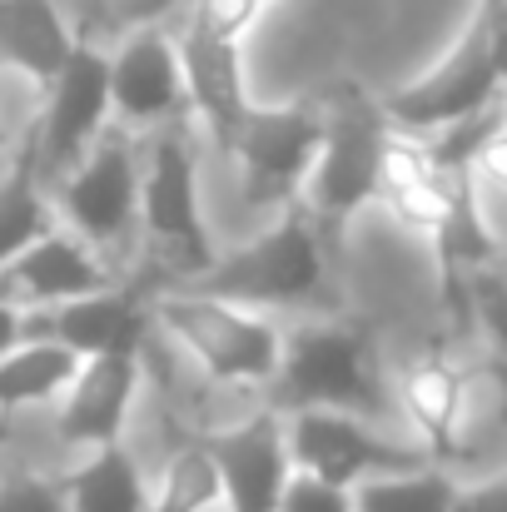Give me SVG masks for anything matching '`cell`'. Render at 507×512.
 Wrapping results in <instances>:
<instances>
[{
    "label": "cell",
    "mask_w": 507,
    "mask_h": 512,
    "mask_svg": "<svg viewBox=\"0 0 507 512\" xmlns=\"http://www.w3.org/2000/svg\"><path fill=\"white\" fill-rule=\"evenodd\" d=\"M214 503H219L214 463H209L204 443H189V448H179L165 463L160 493L145 503V512H209Z\"/></svg>",
    "instance_id": "obj_22"
},
{
    "label": "cell",
    "mask_w": 507,
    "mask_h": 512,
    "mask_svg": "<svg viewBox=\"0 0 507 512\" xmlns=\"http://www.w3.org/2000/svg\"><path fill=\"white\" fill-rule=\"evenodd\" d=\"M284 443H289V463L304 478L353 488L363 478L378 473H408V468H428L433 458L423 448L393 443L388 433H378V423L334 413V408H299L284 423Z\"/></svg>",
    "instance_id": "obj_6"
},
{
    "label": "cell",
    "mask_w": 507,
    "mask_h": 512,
    "mask_svg": "<svg viewBox=\"0 0 507 512\" xmlns=\"http://www.w3.org/2000/svg\"><path fill=\"white\" fill-rule=\"evenodd\" d=\"M55 229V209L40 194V165L35 150H20L10 170L0 174V264L15 259L25 244Z\"/></svg>",
    "instance_id": "obj_20"
},
{
    "label": "cell",
    "mask_w": 507,
    "mask_h": 512,
    "mask_svg": "<svg viewBox=\"0 0 507 512\" xmlns=\"http://www.w3.org/2000/svg\"><path fill=\"white\" fill-rule=\"evenodd\" d=\"M254 5H274V0H254Z\"/></svg>",
    "instance_id": "obj_29"
},
{
    "label": "cell",
    "mask_w": 507,
    "mask_h": 512,
    "mask_svg": "<svg viewBox=\"0 0 507 512\" xmlns=\"http://www.w3.org/2000/svg\"><path fill=\"white\" fill-rule=\"evenodd\" d=\"M184 110L189 100H184L174 35H165L155 20L135 25L125 45L110 55V115H120V125L155 130V125H174Z\"/></svg>",
    "instance_id": "obj_11"
},
{
    "label": "cell",
    "mask_w": 507,
    "mask_h": 512,
    "mask_svg": "<svg viewBox=\"0 0 507 512\" xmlns=\"http://www.w3.org/2000/svg\"><path fill=\"white\" fill-rule=\"evenodd\" d=\"M25 334L65 343L80 358H95V353H140L145 339H150V309L130 289L105 284L95 294H80V299H65V304H50V309L25 314Z\"/></svg>",
    "instance_id": "obj_13"
},
{
    "label": "cell",
    "mask_w": 507,
    "mask_h": 512,
    "mask_svg": "<svg viewBox=\"0 0 507 512\" xmlns=\"http://www.w3.org/2000/svg\"><path fill=\"white\" fill-rule=\"evenodd\" d=\"M20 334H25V314H15V309H5V304H0V353L20 339Z\"/></svg>",
    "instance_id": "obj_28"
},
{
    "label": "cell",
    "mask_w": 507,
    "mask_h": 512,
    "mask_svg": "<svg viewBox=\"0 0 507 512\" xmlns=\"http://www.w3.org/2000/svg\"><path fill=\"white\" fill-rule=\"evenodd\" d=\"M45 125L35 145V165L65 174L80 165V155L95 145V135L110 125V55L90 40H75L55 80L45 85Z\"/></svg>",
    "instance_id": "obj_9"
},
{
    "label": "cell",
    "mask_w": 507,
    "mask_h": 512,
    "mask_svg": "<svg viewBox=\"0 0 507 512\" xmlns=\"http://www.w3.org/2000/svg\"><path fill=\"white\" fill-rule=\"evenodd\" d=\"M75 35L55 0H0V65L50 85L65 65Z\"/></svg>",
    "instance_id": "obj_17"
},
{
    "label": "cell",
    "mask_w": 507,
    "mask_h": 512,
    "mask_svg": "<svg viewBox=\"0 0 507 512\" xmlns=\"http://www.w3.org/2000/svg\"><path fill=\"white\" fill-rule=\"evenodd\" d=\"M150 324H160L214 383H269L284 353V334L269 314L199 289L160 294L150 304Z\"/></svg>",
    "instance_id": "obj_3"
},
{
    "label": "cell",
    "mask_w": 507,
    "mask_h": 512,
    "mask_svg": "<svg viewBox=\"0 0 507 512\" xmlns=\"http://www.w3.org/2000/svg\"><path fill=\"white\" fill-rule=\"evenodd\" d=\"M140 224L155 244H165L174 264L199 279L214 259L204 214H199V170H194V150L184 145V135L165 125V135H155L145 165H140Z\"/></svg>",
    "instance_id": "obj_8"
},
{
    "label": "cell",
    "mask_w": 507,
    "mask_h": 512,
    "mask_svg": "<svg viewBox=\"0 0 507 512\" xmlns=\"http://www.w3.org/2000/svg\"><path fill=\"white\" fill-rule=\"evenodd\" d=\"M60 488L70 512H145L150 503L145 473L120 443L90 448V458L70 478H60Z\"/></svg>",
    "instance_id": "obj_18"
},
{
    "label": "cell",
    "mask_w": 507,
    "mask_h": 512,
    "mask_svg": "<svg viewBox=\"0 0 507 512\" xmlns=\"http://www.w3.org/2000/svg\"><path fill=\"white\" fill-rule=\"evenodd\" d=\"M279 512H353V498L348 488H334V483H319V478H304L294 473L284 498H279Z\"/></svg>",
    "instance_id": "obj_24"
},
{
    "label": "cell",
    "mask_w": 507,
    "mask_h": 512,
    "mask_svg": "<svg viewBox=\"0 0 507 512\" xmlns=\"http://www.w3.org/2000/svg\"><path fill=\"white\" fill-rule=\"evenodd\" d=\"M319 115H324V140L304 179V204L329 234L378 199V155L388 120L378 100H368L358 85L334 90V100L319 105Z\"/></svg>",
    "instance_id": "obj_4"
},
{
    "label": "cell",
    "mask_w": 507,
    "mask_h": 512,
    "mask_svg": "<svg viewBox=\"0 0 507 512\" xmlns=\"http://www.w3.org/2000/svg\"><path fill=\"white\" fill-rule=\"evenodd\" d=\"M204 453L219 478V503H229V512H279V498L294 478L289 443H284V413L264 408L244 418L239 428L204 438Z\"/></svg>",
    "instance_id": "obj_10"
},
{
    "label": "cell",
    "mask_w": 507,
    "mask_h": 512,
    "mask_svg": "<svg viewBox=\"0 0 507 512\" xmlns=\"http://www.w3.org/2000/svg\"><path fill=\"white\" fill-rule=\"evenodd\" d=\"M174 5H184V0H130V5H125V20H130V25H150V20H160L165 10H174Z\"/></svg>",
    "instance_id": "obj_27"
},
{
    "label": "cell",
    "mask_w": 507,
    "mask_h": 512,
    "mask_svg": "<svg viewBox=\"0 0 507 512\" xmlns=\"http://www.w3.org/2000/svg\"><path fill=\"white\" fill-rule=\"evenodd\" d=\"M179 75H184V100L209 130V140L229 155L239 125L249 120V90H244V50L239 40H219L199 25H189L179 40Z\"/></svg>",
    "instance_id": "obj_14"
},
{
    "label": "cell",
    "mask_w": 507,
    "mask_h": 512,
    "mask_svg": "<svg viewBox=\"0 0 507 512\" xmlns=\"http://www.w3.org/2000/svg\"><path fill=\"white\" fill-rule=\"evenodd\" d=\"M75 368H80V353H70L65 343L20 334L0 353V408H30V403L60 398Z\"/></svg>",
    "instance_id": "obj_19"
},
{
    "label": "cell",
    "mask_w": 507,
    "mask_h": 512,
    "mask_svg": "<svg viewBox=\"0 0 507 512\" xmlns=\"http://www.w3.org/2000/svg\"><path fill=\"white\" fill-rule=\"evenodd\" d=\"M274 413L334 408L368 423H383L393 408V388L378 368V348L358 324H304L284 334L279 368L269 378Z\"/></svg>",
    "instance_id": "obj_2"
},
{
    "label": "cell",
    "mask_w": 507,
    "mask_h": 512,
    "mask_svg": "<svg viewBox=\"0 0 507 512\" xmlns=\"http://www.w3.org/2000/svg\"><path fill=\"white\" fill-rule=\"evenodd\" d=\"M453 478L428 463V468H408V473H378L348 488L353 512H448L453 503Z\"/></svg>",
    "instance_id": "obj_21"
},
{
    "label": "cell",
    "mask_w": 507,
    "mask_h": 512,
    "mask_svg": "<svg viewBox=\"0 0 507 512\" xmlns=\"http://www.w3.org/2000/svg\"><path fill=\"white\" fill-rule=\"evenodd\" d=\"M189 289L244 304V309H299L329 294V249L324 224L309 214L304 199L284 204L279 224L254 234L249 244L214 254Z\"/></svg>",
    "instance_id": "obj_1"
},
{
    "label": "cell",
    "mask_w": 507,
    "mask_h": 512,
    "mask_svg": "<svg viewBox=\"0 0 507 512\" xmlns=\"http://www.w3.org/2000/svg\"><path fill=\"white\" fill-rule=\"evenodd\" d=\"M319 140H324L319 105H279V110L254 105L229 145V155L239 160V179H244V204L284 209L304 199V179L314 170Z\"/></svg>",
    "instance_id": "obj_7"
},
{
    "label": "cell",
    "mask_w": 507,
    "mask_h": 512,
    "mask_svg": "<svg viewBox=\"0 0 507 512\" xmlns=\"http://www.w3.org/2000/svg\"><path fill=\"white\" fill-rule=\"evenodd\" d=\"M448 512H507V478L503 473H493V478H483V483L453 488Z\"/></svg>",
    "instance_id": "obj_26"
},
{
    "label": "cell",
    "mask_w": 507,
    "mask_h": 512,
    "mask_svg": "<svg viewBox=\"0 0 507 512\" xmlns=\"http://www.w3.org/2000/svg\"><path fill=\"white\" fill-rule=\"evenodd\" d=\"M398 403L408 413V423L418 428V448L433 463H458L463 458V403H468V373L443 358V353H423L403 368L398 378Z\"/></svg>",
    "instance_id": "obj_16"
},
{
    "label": "cell",
    "mask_w": 507,
    "mask_h": 512,
    "mask_svg": "<svg viewBox=\"0 0 507 512\" xmlns=\"http://www.w3.org/2000/svg\"><path fill=\"white\" fill-rule=\"evenodd\" d=\"M0 512H70L65 488L50 478H10L0 483Z\"/></svg>",
    "instance_id": "obj_25"
},
{
    "label": "cell",
    "mask_w": 507,
    "mask_h": 512,
    "mask_svg": "<svg viewBox=\"0 0 507 512\" xmlns=\"http://www.w3.org/2000/svg\"><path fill=\"white\" fill-rule=\"evenodd\" d=\"M140 393V353H95L80 358L70 388L60 393V438L80 448L120 443Z\"/></svg>",
    "instance_id": "obj_15"
},
{
    "label": "cell",
    "mask_w": 507,
    "mask_h": 512,
    "mask_svg": "<svg viewBox=\"0 0 507 512\" xmlns=\"http://www.w3.org/2000/svg\"><path fill=\"white\" fill-rule=\"evenodd\" d=\"M259 10H264V5H254V0H194L189 25H199V30L219 35V40H239V45H244V35H249V25L259 20Z\"/></svg>",
    "instance_id": "obj_23"
},
{
    "label": "cell",
    "mask_w": 507,
    "mask_h": 512,
    "mask_svg": "<svg viewBox=\"0 0 507 512\" xmlns=\"http://www.w3.org/2000/svg\"><path fill=\"white\" fill-rule=\"evenodd\" d=\"M140 165L125 125H105L75 170L60 174V214L90 249H115L140 219Z\"/></svg>",
    "instance_id": "obj_5"
},
{
    "label": "cell",
    "mask_w": 507,
    "mask_h": 512,
    "mask_svg": "<svg viewBox=\"0 0 507 512\" xmlns=\"http://www.w3.org/2000/svg\"><path fill=\"white\" fill-rule=\"evenodd\" d=\"M105 284H115L110 264L85 239L65 234L60 224L50 234H40L35 244H25L15 259L0 264V304L15 309V314H35V309L95 294Z\"/></svg>",
    "instance_id": "obj_12"
}]
</instances>
